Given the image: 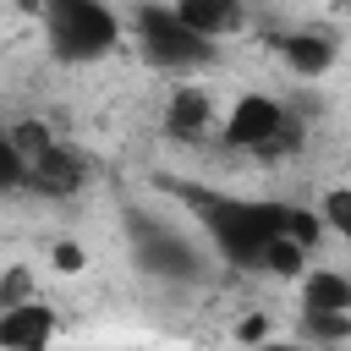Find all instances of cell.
Wrapping results in <instances>:
<instances>
[{"mask_svg": "<svg viewBox=\"0 0 351 351\" xmlns=\"http://www.w3.org/2000/svg\"><path fill=\"white\" fill-rule=\"evenodd\" d=\"M33 22L55 66H104L126 49V16L110 0H44Z\"/></svg>", "mask_w": 351, "mask_h": 351, "instance_id": "cell-1", "label": "cell"}, {"mask_svg": "<svg viewBox=\"0 0 351 351\" xmlns=\"http://www.w3.org/2000/svg\"><path fill=\"white\" fill-rule=\"evenodd\" d=\"M126 44L159 71V77H203L219 55V44H208L203 33H192L170 0H143L132 16H126Z\"/></svg>", "mask_w": 351, "mask_h": 351, "instance_id": "cell-2", "label": "cell"}, {"mask_svg": "<svg viewBox=\"0 0 351 351\" xmlns=\"http://www.w3.org/2000/svg\"><path fill=\"white\" fill-rule=\"evenodd\" d=\"M219 143L230 154H247V159H291L302 148V121L285 110V99L263 93V88H241L225 110H219Z\"/></svg>", "mask_w": 351, "mask_h": 351, "instance_id": "cell-3", "label": "cell"}, {"mask_svg": "<svg viewBox=\"0 0 351 351\" xmlns=\"http://www.w3.org/2000/svg\"><path fill=\"white\" fill-rule=\"evenodd\" d=\"M132 252L148 274L159 280H203L208 274V258L176 230V225H159V219H132Z\"/></svg>", "mask_w": 351, "mask_h": 351, "instance_id": "cell-4", "label": "cell"}, {"mask_svg": "<svg viewBox=\"0 0 351 351\" xmlns=\"http://www.w3.org/2000/svg\"><path fill=\"white\" fill-rule=\"evenodd\" d=\"M88 176H93L88 154H82L77 143H66L60 132H55V143H49V148H38V154L27 159V192H38V197H55V203L77 197V192L88 186Z\"/></svg>", "mask_w": 351, "mask_h": 351, "instance_id": "cell-5", "label": "cell"}, {"mask_svg": "<svg viewBox=\"0 0 351 351\" xmlns=\"http://www.w3.org/2000/svg\"><path fill=\"white\" fill-rule=\"evenodd\" d=\"M165 132L176 143H208V137H219V110H214L208 88H197V77H176V88L165 99Z\"/></svg>", "mask_w": 351, "mask_h": 351, "instance_id": "cell-6", "label": "cell"}, {"mask_svg": "<svg viewBox=\"0 0 351 351\" xmlns=\"http://www.w3.org/2000/svg\"><path fill=\"white\" fill-rule=\"evenodd\" d=\"M274 49H280L285 71L302 77V82H324V77L340 66V38H335L329 27H291V33L274 38Z\"/></svg>", "mask_w": 351, "mask_h": 351, "instance_id": "cell-7", "label": "cell"}, {"mask_svg": "<svg viewBox=\"0 0 351 351\" xmlns=\"http://www.w3.org/2000/svg\"><path fill=\"white\" fill-rule=\"evenodd\" d=\"M55 335H60V318H55L49 302H38V296L5 302V296H0V346H5V351H38V346H49Z\"/></svg>", "mask_w": 351, "mask_h": 351, "instance_id": "cell-8", "label": "cell"}, {"mask_svg": "<svg viewBox=\"0 0 351 351\" xmlns=\"http://www.w3.org/2000/svg\"><path fill=\"white\" fill-rule=\"evenodd\" d=\"M170 5H176V16H181L192 33H203L208 44H230V38L247 33V5H241V0H170Z\"/></svg>", "mask_w": 351, "mask_h": 351, "instance_id": "cell-9", "label": "cell"}, {"mask_svg": "<svg viewBox=\"0 0 351 351\" xmlns=\"http://www.w3.org/2000/svg\"><path fill=\"white\" fill-rule=\"evenodd\" d=\"M296 307H324V313H351V274L335 263H307L296 280Z\"/></svg>", "mask_w": 351, "mask_h": 351, "instance_id": "cell-10", "label": "cell"}, {"mask_svg": "<svg viewBox=\"0 0 351 351\" xmlns=\"http://www.w3.org/2000/svg\"><path fill=\"white\" fill-rule=\"evenodd\" d=\"M313 263V247L302 241V236H291V230H274L269 241H263V258H258V274H269V280H302V269Z\"/></svg>", "mask_w": 351, "mask_h": 351, "instance_id": "cell-11", "label": "cell"}, {"mask_svg": "<svg viewBox=\"0 0 351 351\" xmlns=\"http://www.w3.org/2000/svg\"><path fill=\"white\" fill-rule=\"evenodd\" d=\"M296 340H307V346H346L351 340V313L296 307Z\"/></svg>", "mask_w": 351, "mask_h": 351, "instance_id": "cell-12", "label": "cell"}, {"mask_svg": "<svg viewBox=\"0 0 351 351\" xmlns=\"http://www.w3.org/2000/svg\"><path fill=\"white\" fill-rule=\"evenodd\" d=\"M313 214H318L324 236H340V241H351V186H329V192L313 203Z\"/></svg>", "mask_w": 351, "mask_h": 351, "instance_id": "cell-13", "label": "cell"}, {"mask_svg": "<svg viewBox=\"0 0 351 351\" xmlns=\"http://www.w3.org/2000/svg\"><path fill=\"white\" fill-rule=\"evenodd\" d=\"M11 192H27V159L16 154L11 132L0 126V197H11Z\"/></svg>", "mask_w": 351, "mask_h": 351, "instance_id": "cell-14", "label": "cell"}, {"mask_svg": "<svg viewBox=\"0 0 351 351\" xmlns=\"http://www.w3.org/2000/svg\"><path fill=\"white\" fill-rule=\"evenodd\" d=\"M49 269H55V274H82V269H88V247H82V241H66V236L49 241Z\"/></svg>", "mask_w": 351, "mask_h": 351, "instance_id": "cell-15", "label": "cell"}, {"mask_svg": "<svg viewBox=\"0 0 351 351\" xmlns=\"http://www.w3.org/2000/svg\"><path fill=\"white\" fill-rule=\"evenodd\" d=\"M236 340H247V346L274 340V318H269V313H247V318H236Z\"/></svg>", "mask_w": 351, "mask_h": 351, "instance_id": "cell-16", "label": "cell"}]
</instances>
